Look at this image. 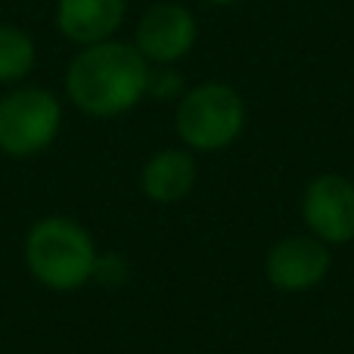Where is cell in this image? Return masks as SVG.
Segmentation results:
<instances>
[{"mask_svg": "<svg viewBox=\"0 0 354 354\" xmlns=\"http://www.w3.org/2000/svg\"><path fill=\"white\" fill-rule=\"evenodd\" d=\"M330 274V249L317 236H289L268 255V280L283 292L317 286Z\"/></svg>", "mask_w": 354, "mask_h": 354, "instance_id": "7", "label": "cell"}, {"mask_svg": "<svg viewBox=\"0 0 354 354\" xmlns=\"http://www.w3.org/2000/svg\"><path fill=\"white\" fill-rule=\"evenodd\" d=\"M214 3H230V0H214Z\"/></svg>", "mask_w": 354, "mask_h": 354, "instance_id": "11", "label": "cell"}, {"mask_svg": "<svg viewBox=\"0 0 354 354\" xmlns=\"http://www.w3.org/2000/svg\"><path fill=\"white\" fill-rule=\"evenodd\" d=\"M62 128V106L44 87H19L0 100V153L31 159L53 147Z\"/></svg>", "mask_w": 354, "mask_h": 354, "instance_id": "3", "label": "cell"}, {"mask_svg": "<svg viewBox=\"0 0 354 354\" xmlns=\"http://www.w3.org/2000/svg\"><path fill=\"white\" fill-rule=\"evenodd\" d=\"M196 183V162L183 149H162L147 162L140 174L143 193L153 202H177L193 189Z\"/></svg>", "mask_w": 354, "mask_h": 354, "instance_id": "9", "label": "cell"}, {"mask_svg": "<svg viewBox=\"0 0 354 354\" xmlns=\"http://www.w3.org/2000/svg\"><path fill=\"white\" fill-rule=\"evenodd\" d=\"M35 68V41L16 25H0V84H16Z\"/></svg>", "mask_w": 354, "mask_h": 354, "instance_id": "10", "label": "cell"}, {"mask_svg": "<svg viewBox=\"0 0 354 354\" xmlns=\"http://www.w3.org/2000/svg\"><path fill=\"white\" fill-rule=\"evenodd\" d=\"M124 19V0H59L56 6V25L72 44L91 47V44L109 41Z\"/></svg>", "mask_w": 354, "mask_h": 354, "instance_id": "8", "label": "cell"}, {"mask_svg": "<svg viewBox=\"0 0 354 354\" xmlns=\"http://www.w3.org/2000/svg\"><path fill=\"white\" fill-rule=\"evenodd\" d=\"M149 91V66L134 44L100 41L84 47L66 72V93L75 109L93 118H115L134 109Z\"/></svg>", "mask_w": 354, "mask_h": 354, "instance_id": "1", "label": "cell"}, {"mask_svg": "<svg viewBox=\"0 0 354 354\" xmlns=\"http://www.w3.org/2000/svg\"><path fill=\"white\" fill-rule=\"evenodd\" d=\"M28 274L50 292H78L97 277L100 252L87 227L66 214H47L28 227L22 243Z\"/></svg>", "mask_w": 354, "mask_h": 354, "instance_id": "2", "label": "cell"}, {"mask_svg": "<svg viewBox=\"0 0 354 354\" xmlns=\"http://www.w3.org/2000/svg\"><path fill=\"white\" fill-rule=\"evenodd\" d=\"M305 221L324 243L354 239V183L342 174H320L305 189Z\"/></svg>", "mask_w": 354, "mask_h": 354, "instance_id": "5", "label": "cell"}, {"mask_svg": "<svg viewBox=\"0 0 354 354\" xmlns=\"http://www.w3.org/2000/svg\"><path fill=\"white\" fill-rule=\"evenodd\" d=\"M196 44V19L180 3H159L140 19L134 47L147 62L171 66Z\"/></svg>", "mask_w": 354, "mask_h": 354, "instance_id": "6", "label": "cell"}, {"mask_svg": "<svg viewBox=\"0 0 354 354\" xmlns=\"http://www.w3.org/2000/svg\"><path fill=\"white\" fill-rule=\"evenodd\" d=\"M245 124V106L227 84H199L177 106V134L189 149H224Z\"/></svg>", "mask_w": 354, "mask_h": 354, "instance_id": "4", "label": "cell"}]
</instances>
